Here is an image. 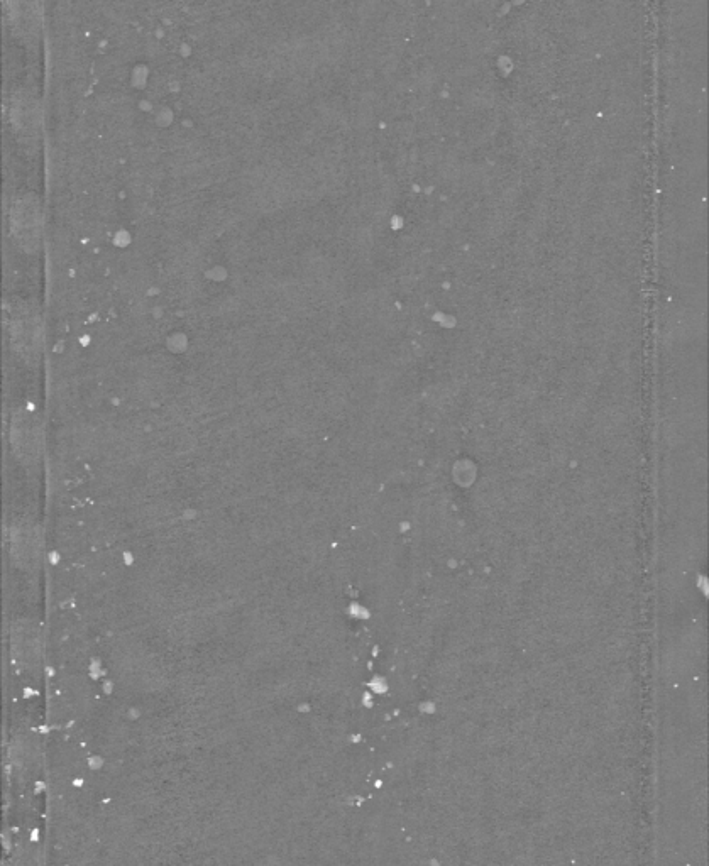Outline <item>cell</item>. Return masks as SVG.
<instances>
[{
  "label": "cell",
  "instance_id": "6da1fadb",
  "mask_svg": "<svg viewBox=\"0 0 709 866\" xmlns=\"http://www.w3.org/2000/svg\"><path fill=\"white\" fill-rule=\"evenodd\" d=\"M12 342L24 359H34L41 347V322L38 313L28 305H19L12 313Z\"/></svg>",
  "mask_w": 709,
  "mask_h": 866
},
{
  "label": "cell",
  "instance_id": "7a4b0ae2",
  "mask_svg": "<svg viewBox=\"0 0 709 866\" xmlns=\"http://www.w3.org/2000/svg\"><path fill=\"white\" fill-rule=\"evenodd\" d=\"M12 232L19 246L24 249H36L41 232V212L33 197H24L16 203L12 210Z\"/></svg>",
  "mask_w": 709,
  "mask_h": 866
},
{
  "label": "cell",
  "instance_id": "3957f363",
  "mask_svg": "<svg viewBox=\"0 0 709 866\" xmlns=\"http://www.w3.org/2000/svg\"><path fill=\"white\" fill-rule=\"evenodd\" d=\"M12 442L21 455L31 457L36 454V449L39 447V427L33 415L24 413L16 418V423L12 427Z\"/></svg>",
  "mask_w": 709,
  "mask_h": 866
}]
</instances>
